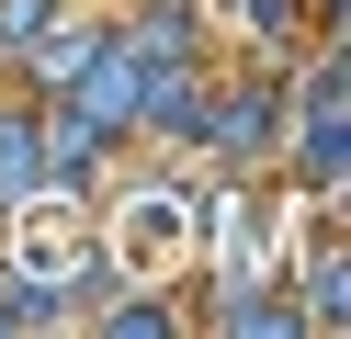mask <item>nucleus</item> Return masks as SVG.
<instances>
[{
	"label": "nucleus",
	"mask_w": 351,
	"mask_h": 339,
	"mask_svg": "<svg viewBox=\"0 0 351 339\" xmlns=\"http://www.w3.org/2000/svg\"><path fill=\"white\" fill-rule=\"evenodd\" d=\"M69 102L91 113L102 136H125V125H136V45H114V34H91V45H80V57H69Z\"/></svg>",
	"instance_id": "obj_1"
},
{
	"label": "nucleus",
	"mask_w": 351,
	"mask_h": 339,
	"mask_svg": "<svg viewBox=\"0 0 351 339\" xmlns=\"http://www.w3.org/2000/svg\"><path fill=\"white\" fill-rule=\"evenodd\" d=\"M340 57H317L306 68V147H295V170H306V192H328V181H340Z\"/></svg>",
	"instance_id": "obj_2"
},
{
	"label": "nucleus",
	"mask_w": 351,
	"mask_h": 339,
	"mask_svg": "<svg viewBox=\"0 0 351 339\" xmlns=\"http://www.w3.org/2000/svg\"><path fill=\"white\" fill-rule=\"evenodd\" d=\"M193 136H204L215 158H261V147H272V90H238V102H204V125H193Z\"/></svg>",
	"instance_id": "obj_3"
},
{
	"label": "nucleus",
	"mask_w": 351,
	"mask_h": 339,
	"mask_svg": "<svg viewBox=\"0 0 351 339\" xmlns=\"http://www.w3.org/2000/svg\"><path fill=\"white\" fill-rule=\"evenodd\" d=\"M34 192H46V125L0 113V203H34Z\"/></svg>",
	"instance_id": "obj_4"
},
{
	"label": "nucleus",
	"mask_w": 351,
	"mask_h": 339,
	"mask_svg": "<svg viewBox=\"0 0 351 339\" xmlns=\"http://www.w3.org/2000/svg\"><path fill=\"white\" fill-rule=\"evenodd\" d=\"M351 316V271H340V249H317V271H306V328H340Z\"/></svg>",
	"instance_id": "obj_5"
},
{
	"label": "nucleus",
	"mask_w": 351,
	"mask_h": 339,
	"mask_svg": "<svg viewBox=\"0 0 351 339\" xmlns=\"http://www.w3.org/2000/svg\"><path fill=\"white\" fill-rule=\"evenodd\" d=\"M57 34V0H0V45H46Z\"/></svg>",
	"instance_id": "obj_6"
},
{
	"label": "nucleus",
	"mask_w": 351,
	"mask_h": 339,
	"mask_svg": "<svg viewBox=\"0 0 351 339\" xmlns=\"http://www.w3.org/2000/svg\"><path fill=\"white\" fill-rule=\"evenodd\" d=\"M227 316H238V339H283V328H295V305H272V294H238Z\"/></svg>",
	"instance_id": "obj_7"
},
{
	"label": "nucleus",
	"mask_w": 351,
	"mask_h": 339,
	"mask_svg": "<svg viewBox=\"0 0 351 339\" xmlns=\"http://www.w3.org/2000/svg\"><path fill=\"white\" fill-rule=\"evenodd\" d=\"M114 339H170V305H159V294H125V305H114Z\"/></svg>",
	"instance_id": "obj_8"
}]
</instances>
